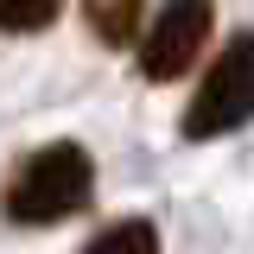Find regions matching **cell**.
<instances>
[{
	"mask_svg": "<svg viewBox=\"0 0 254 254\" xmlns=\"http://www.w3.org/2000/svg\"><path fill=\"white\" fill-rule=\"evenodd\" d=\"M95 203V165L76 140H58V146H38V153L6 178V197L0 210L19 229H51L64 216H83Z\"/></svg>",
	"mask_w": 254,
	"mask_h": 254,
	"instance_id": "obj_1",
	"label": "cell"
},
{
	"mask_svg": "<svg viewBox=\"0 0 254 254\" xmlns=\"http://www.w3.org/2000/svg\"><path fill=\"white\" fill-rule=\"evenodd\" d=\"M254 121V32H235L216 51L203 89L190 95L185 108V140H216V133H235V127Z\"/></svg>",
	"mask_w": 254,
	"mask_h": 254,
	"instance_id": "obj_2",
	"label": "cell"
},
{
	"mask_svg": "<svg viewBox=\"0 0 254 254\" xmlns=\"http://www.w3.org/2000/svg\"><path fill=\"white\" fill-rule=\"evenodd\" d=\"M210 32H216V6L210 0H165L146 19V32H140V76H153V83L185 76L203 58Z\"/></svg>",
	"mask_w": 254,
	"mask_h": 254,
	"instance_id": "obj_3",
	"label": "cell"
},
{
	"mask_svg": "<svg viewBox=\"0 0 254 254\" xmlns=\"http://www.w3.org/2000/svg\"><path fill=\"white\" fill-rule=\"evenodd\" d=\"M140 6L146 0H83V19L102 45H140Z\"/></svg>",
	"mask_w": 254,
	"mask_h": 254,
	"instance_id": "obj_4",
	"label": "cell"
},
{
	"mask_svg": "<svg viewBox=\"0 0 254 254\" xmlns=\"http://www.w3.org/2000/svg\"><path fill=\"white\" fill-rule=\"evenodd\" d=\"M83 254H159V229L146 216H127V222H108L102 235L83 242Z\"/></svg>",
	"mask_w": 254,
	"mask_h": 254,
	"instance_id": "obj_5",
	"label": "cell"
},
{
	"mask_svg": "<svg viewBox=\"0 0 254 254\" xmlns=\"http://www.w3.org/2000/svg\"><path fill=\"white\" fill-rule=\"evenodd\" d=\"M64 13V0H0V32H45Z\"/></svg>",
	"mask_w": 254,
	"mask_h": 254,
	"instance_id": "obj_6",
	"label": "cell"
}]
</instances>
